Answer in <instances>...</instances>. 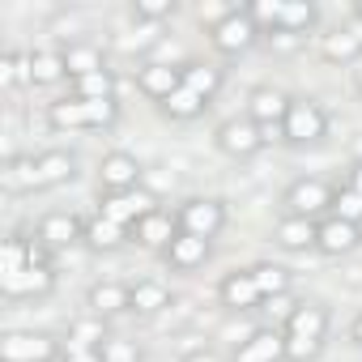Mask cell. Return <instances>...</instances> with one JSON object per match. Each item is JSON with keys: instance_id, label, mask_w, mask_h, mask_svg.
<instances>
[{"instance_id": "6da1fadb", "label": "cell", "mask_w": 362, "mask_h": 362, "mask_svg": "<svg viewBox=\"0 0 362 362\" xmlns=\"http://www.w3.org/2000/svg\"><path fill=\"white\" fill-rule=\"evenodd\" d=\"M56 286V269L47 260V247L26 235H9L0 247V290L5 298H35Z\"/></svg>"}, {"instance_id": "7a4b0ae2", "label": "cell", "mask_w": 362, "mask_h": 362, "mask_svg": "<svg viewBox=\"0 0 362 362\" xmlns=\"http://www.w3.org/2000/svg\"><path fill=\"white\" fill-rule=\"evenodd\" d=\"M281 337H286V362H311V358H320L324 337H328V311L320 303H298L290 311Z\"/></svg>"}, {"instance_id": "3957f363", "label": "cell", "mask_w": 362, "mask_h": 362, "mask_svg": "<svg viewBox=\"0 0 362 362\" xmlns=\"http://www.w3.org/2000/svg\"><path fill=\"white\" fill-rule=\"evenodd\" d=\"M218 90H222V69H214V64H184V86L162 103V111L170 119H192V115H201L214 103Z\"/></svg>"}, {"instance_id": "277c9868", "label": "cell", "mask_w": 362, "mask_h": 362, "mask_svg": "<svg viewBox=\"0 0 362 362\" xmlns=\"http://www.w3.org/2000/svg\"><path fill=\"white\" fill-rule=\"evenodd\" d=\"M119 115L115 98H56L47 107V124L56 132H81V128H111Z\"/></svg>"}, {"instance_id": "5b68a950", "label": "cell", "mask_w": 362, "mask_h": 362, "mask_svg": "<svg viewBox=\"0 0 362 362\" xmlns=\"http://www.w3.org/2000/svg\"><path fill=\"white\" fill-rule=\"evenodd\" d=\"M252 9V18H256V26L269 35H277V39H298V35H307L311 26H315V5H286V0H260V5H247Z\"/></svg>"}, {"instance_id": "8992f818", "label": "cell", "mask_w": 362, "mask_h": 362, "mask_svg": "<svg viewBox=\"0 0 362 362\" xmlns=\"http://www.w3.org/2000/svg\"><path fill=\"white\" fill-rule=\"evenodd\" d=\"M264 30L256 26V18H252V9L243 5V9H230L214 30H209V43L222 52V56H243V52H252L256 47V39H260Z\"/></svg>"}, {"instance_id": "52a82bcc", "label": "cell", "mask_w": 362, "mask_h": 362, "mask_svg": "<svg viewBox=\"0 0 362 362\" xmlns=\"http://www.w3.org/2000/svg\"><path fill=\"white\" fill-rule=\"evenodd\" d=\"M324 132H328V115L311 98H294L290 115L281 124V141H290V145H315V141H324Z\"/></svg>"}, {"instance_id": "ba28073f", "label": "cell", "mask_w": 362, "mask_h": 362, "mask_svg": "<svg viewBox=\"0 0 362 362\" xmlns=\"http://www.w3.org/2000/svg\"><path fill=\"white\" fill-rule=\"evenodd\" d=\"M281 205H286L290 218H307V222H315L320 214L332 209V188L324 184V179H298V184L286 188Z\"/></svg>"}, {"instance_id": "9c48e42d", "label": "cell", "mask_w": 362, "mask_h": 362, "mask_svg": "<svg viewBox=\"0 0 362 362\" xmlns=\"http://www.w3.org/2000/svg\"><path fill=\"white\" fill-rule=\"evenodd\" d=\"M153 209H158V201H153L149 192H141V188H132V192H107V197H103V205H98V214H103L107 222L124 226L128 235H132V226H136V222H145Z\"/></svg>"}, {"instance_id": "30bf717a", "label": "cell", "mask_w": 362, "mask_h": 362, "mask_svg": "<svg viewBox=\"0 0 362 362\" xmlns=\"http://www.w3.org/2000/svg\"><path fill=\"white\" fill-rule=\"evenodd\" d=\"M60 345L47 332H9L0 341V362H56Z\"/></svg>"}, {"instance_id": "8fae6325", "label": "cell", "mask_w": 362, "mask_h": 362, "mask_svg": "<svg viewBox=\"0 0 362 362\" xmlns=\"http://www.w3.org/2000/svg\"><path fill=\"white\" fill-rule=\"evenodd\" d=\"M175 218H179V230L201 235V239H214V235L226 226V205L214 201V197H209V201H188Z\"/></svg>"}, {"instance_id": "7c38bea8", "label": "cell", "mask_w": 362, "mask_h": 362, "mask_svg": "<svg viewBox=\"0 0 362 362\" xmlns=\"http://www.w3.org/2000/svg\"><path fill=\"white\" fill-rule=\"evenodd\" d=\"M218 149L230 153V158H252L256 149H264V136H260V124L256 119H226L218 128Z\"/></svg>"}, {"instance_id": "4fadbf2b", "label": "cell", "mask_w": 362, "mask_h": 362, "mask_svg": "<svg viewBox=\"0 0 362 362\" xmlns=\"http://www.w3.org/2000/svg\"><path fill=\"white\" fill-rule=\"evenodd\" d=\"M35 239L47 247V252H60V247H73L86 239V222L77 214H47L35 230Z\"/></svg>"}, {"instance_id": "5bb4252c", "label": "cell", "mask_w": 362, "mask_h": 362, "mask_svg": "<svg viewBox=\"0 0 362 362\" xmlns=\"http://www.w3.org/2000/svg\"><path fill=\"white\" fill-rule=\"evenodd\" d=\"M290 94H281V90H273V86H260V90H252V98H247V119H256L260 128H281L286 124V115H290Z\"/></svg>"}, {"instance_id": "9a60e30c", "label": "cell", "mask_w": 362, "mask_h": 362, "mask_svg": "<svg viewBox=\"0 0 362 362\" xmlns=\"http://www.w3.org/2000/svg\"><path fill=\"white\" fill-rule=\"evenodd\" d=\"M218 294H222V307H230V311H256V307L264 303V294H260L252 269H235V273H226L222 286H218Z\"/></svg>"}, {"instance_id": "2e32d148", "label": "cell", "mask_w": 362, "mask_h": 362, "mask_svg": "<svg viewBox=\"0 0 362 362\" xmlns=\"http://www.w3.org/2000/svg\"><path fill=\"white\" fill-rule=\"evenodd\" d=\"M98 179H103L107 192H132V188L141 184V162H136L132 153L115 149V153H107V158L98 162Z\"/></svg>"}, {"instance_id": "e0dca14e", "label": "cell", "mask_w": 362, "mask_h": 362, "mask_svg": "<svg viewBox=\"0 0 362 362\" xmlns=\"http://www.w3.org/2000/svg\"><path fill=\"white\" fill-rule=\"evenodd\" d=\"M358 243H362V226L341 222V218H324L315 230V252H324V256H349Z\"/></svg>"}, {"instance_id": "ac0fdd59", "label": "cell", "mask_w": 362, "mask_h": 362, "mask_svg": "<svg viewBox=\"0 0 362 362\" xmlns=\"http://www.w3.org/2000/svg\"><path fill=\"white\" fill-rule=\"evenodd\" d=\"M175 235H179V218H170L166 209H153L145 222L132 226V243H141V247H149V252H158V247L166 252Z\"/></svg>"}, {"instance_id": "d6986e66", "label": "cell", "mask_w": 362, "mask_h": 362, "mask_svg": "<svg viewBox=\"0 0 362 362\" xmlns=\"http://www.w3.org/2000/svg\"><path fill=\"white\" fill-rule=\"evenodd\" d=\"M235 362H286V337L277 328H260L235 349Z\"/></svg>"}, {"instance_id": "ffe728a7", "label": "cell", "mask_w": 362, "mask_h": 362, "mask_svg": "<svg viewBox=\"0 0 362 362\" xmlns=\"http://www.w3.org/2000/svg\"><path fill=\"white\" fill-rule=\"evenodd\" d=\"M136 86H141V94L145 98H153L158 107L184 86V69H170V64H145L141 73H136Z\"/></svg>"}, {"instance_id": "44dd1931", "label": "cell", "mask_w": 362, "mask_h": 362, "mask_svg": "<svg viewBox=\"0 0 362 362\" xmlns=\"http://www.w3.org/2000/svg\"><path fill=\"white\" fill-rule=\"evenodd\" d=\"M166 260H170V269H201L205 260H209V239H201V235H188V230H179L175 239H170V247H166Z\"/></svg>"}, {"instance_id": "7402d4cb", "label": "cell", "mask_w": 362, "mask_h": 362, "mask_svg": "<svg viewBox=\"0 0 362 362\" xmlns=\"http://www.w3.org/2000/svg\"><path fill=\"white\" fill-rule=\"evenodd\" d=\"M35 166H39V192H43V188H56V184H69V179L77 175V158H73L69 149L39 153Z\"/></svg>"}, {"instance_id": "603a6c76", "label": "cell", "mask_w": 362, "mask_h": 362, "mask_svg": "<svg viewBox=\"0 0 362 362\" xmlns=\"http://www.w3.org/2000/svg\"><path fill=\"white\" fill-rule=\"evenodd\" d=\"M315 230H320V222H307V218H281L277 222V230H273V239L286 247V252H307V247H315Z\"/></svg>"}, {"instance_id": "cb8c5ba5", "label": "cell", "mask_w": 362, "mask_h": 362, "mask_svg": "<svg viewBox=\"0 0 362 362\" xmlns=\"http://www.w3.org/2000/svg\"><path fill=\"white\" fill-rule=\"evenodd\" d=\"M128 303H132V290L119 286V281H98V286H90V311H94V315H119V311H128Z\"/></svg>"}, {"instance_id": "d4e9b609", "label": "cell", "mask_w": 362, "mask_h": 362, "mask_svg": "<svg viewBox=\"0 0 362 362\" xmlns=\"http://www.w3.org/2000/svg\"><path fill=\"white\" fill-rule=\"evenodd\" d=\"M0 179H5L9 192H39V166L30 153H18L5 162V170H0Z\"/></svg>"}, {"instance_id": "484cf974", "label": "cell", "mask_w": 362, "mask_h": 362, "mask_svg": "<svg viewBox=\"0 0 362 362\" xmlns=\"http://www.w3.org/2000/svg\"><path fill=\"white\" fill-rule=\"evenodd\" d=\"M320 56L332 60V64H349V60L362 56V35H354V30H332V35L320 39Z\"/></svg>"}, {"instance_id": "4316f807", "label": "cell", "mask_w": 362, "mask_h": 362, "mask_svg": "<svg viewBox=\"0 0 362 362\" xmlns=\"http://www.w3.org/2000/svg\"><path fill=\"white\" fill-rule=\"evenodd\" d=\"M124 239H132L124 226H115V222H107L103 214H94L90 222H86V243L94 247V252H115Z\"/></svg>"}, {"instance_id": "83f0119b", "label": "cell", "mask_w": 362, "mask_h": 362, "mask_svg": "<svg viewBox=\"0 0 362 362\" xmlns=\"http://www.w3.org/2000/svg\"><path fill=\"white\" fill-rule=\"evenodd\" d=\"M128 290H132L128 311H136V315H153V311L170 307V290H166L162 281H136V286H128Z\"/></svg>"}, {"instance_id": "f1b7e54d", "label": "cell", "mask_w": 362, "mask_h": 362, "mask_svg": "<svg viewBox=\"0 0 362 362\" xmlns=\"http://www.w3.org/2000/svg\"><path fill=\"white\" fill-rule=\"evenodd\" d=\"M60 77H69L64 52H30V86H52Z\"/></svg>"}, {"instance_id": "f546056e", "label": "cell", "mask_w": 362, "mask_h": 362, "mask_svg": "<svg viewBox=\"0 0 362 362\" xmlns=\"http://www.w3.org/2000/svg\"><path fill=\"white\" fill-rule=\"evenodd\" d=\"M252 277H256V286H260L264 303H273V298L290 294V286H294L290 269H281V264H256V269H252Z\"/></svg>"}, {"instance_id": "4dcf8cb0", "label": "cell", "mask_w": 362, "mask_h": 362, "mask_svg": "<svg viewBox=\"0 0 362 362\" xmlns=\"http://www.w3.org/2000/svg\"><path fill=\"white\" fill-rule=\"evenodd\" d=\"M64 64H69V77H73V81H81V77H90V73H103V69H107V64H103V56H98V47H86V43L64 47Z\"/></svg>"}, {"instance_id": "1f68e13d", "label": "cell", "mask_w": 362, "mask_h": 362, "mask_svg": "<svg viewBox=\"0 0 362 362\" xmlns=\"http://www.w3.org/2000/svg\"><path fill=\"white\" fill-rule=\"evenodd\" d=\"M0 86H30V52H5L0 56Z\"/></svg>"}, {"instance_id": "d6a6232c", "label": "cell", "mask_w": 362, "mask_h": 362, "mask_svg": "<svg viewBox=\"0 0 362 362\" xmlns=\"http://www.w3.org/2000/svg\"><path fill=\"white\" fill-rule=\"evenodd\" d=\"M332 218H341V222H354V226H362V197L349 188V184H341V188H332Z\"/></svg>"}, {"instance_id": "836d02e7", "label": "cell", "mask_w": 362, "mask_h": 362, "mask_svg": "<svg viewBox=\"0 0 362 362\" xmlns=\"http://www.w3.org/2000/svg\"><path fill=\"white\" fill-rule=\"evenodd\" d=\"M98 362H141V349L136 341H124V337H103V345L94 349Z\"/></svg>"}, {"instance_id": "e575fe53", "label": "cell", "mask_w": 362, "mask_h": 362, "mask_svg": "<svg viewBox=\"0 0 362 362\" xmlns=\"http://www.w3.org/2000/svg\"><path fill=\"white\" fill-rule=\"evenodd\" d=\"M73 86H77V98H115V77H111V69L90 73V77H81V81H73Z\"/></svg>"}, {"instance_id": "d590c367", "label": "cell", "mask_w": 362, "mask_h": 362, "mask_svg": "<svg viewBox=\"0 0 362 362\" xmlns=\"http://www.w3.org/2000/svg\"><path fill=\"white\" fill-rule=\"evenodd\" d=\"M141 22H162L175 13V0H136V9H132Z\"/></svg>"}, {"instance_id": "8d00e7d4", "label": "cell", "mask_w": 362, "mask_h": 362, "mask_svg": "<svg viewBox=\"0 0 362 362\" xmlns=\"http://www.w3.org/2000/svg\"><path fill=\"white\" fill-rule=\"evenodd\" d=\"M349 188L362 197V162H354V166H349Z\"/></svg>"}, {"instance_id": "74e56055", "label": "cell", "mask_w": 362, "mask_h": 362, "mask_svg": "<svg viewBox=\"0 0 362 362\" xmlns=\"http://www.w3.org/2000/svg\"><path fill=\"white\" fill-rule=\"evenodd\" d=\"M349 337H354V341L362 345V315H354V324H349Z\"/></svg>"}, {"instance_id": "f35d334b", "label": "cell", "mask_w": 362, "mask_h": 362, "mask_svg": "<svg viewBox=\"0 0 362 362\" xmlns=\"http://www.w3.org/2000/svg\"><path fill=\"white\" fill-rule=\"evenodd\" d=\"M188 362H218V358H214V354L205 349V354H188Z\"/></svg>"}, {"instance_id": "ab89813d", "label": "cell", "mask_w": 362, "mask_h": 362, "mask_svg": "<svg viewBox=\"0 0 362 362\" xmlns=\"http://www.w3.org/2000/svg\"><path fill=\"white\" fill-rule=\"evenodd\" d=\"M354 13H358V18H362V0H358V5H354Z\"/></svg>"}]
</instances>
